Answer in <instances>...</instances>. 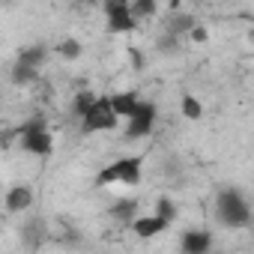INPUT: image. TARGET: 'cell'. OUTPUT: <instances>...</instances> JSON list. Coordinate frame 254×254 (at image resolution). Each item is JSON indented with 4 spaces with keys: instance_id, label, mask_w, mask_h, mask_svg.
<instances>
[{
    "instance_id": "e0dca14e",
    "label": "cell",
    "mask_w": 254,
    "mask_h": 254,
    "mask_svg": "<svg viewBox=\"0 0 254 254\" xmlns=\"http://www.w3.org/2000/svg\"><path fill=\"white\" fill-rule=\"evenodd\" d=\"M180 111H183L186 120H200V117H203V102H200L197 96H191V93H183V99H180Z\"/></svg>"
},
{
    "instance_id": "6da1fadb",
    "label": "cell",
    "mask_w": 254,
    "mask_h": 254,
    "mask_svg": "<svg viewBox=\"0 0 254 254\" xmlns=\"http://www.w3.org/2000/svg\"><path fill=\"white\" fill-rule=\"evenodd\" d=\"M141 177H144V156H123V159H114L111 165H105L96 174L93 186L108 189L114 183H123V186L135 189V186H141Z\"/></svg>"
},
{
    "instance_id": "30bf717a",
    "label": "cell",
    "mask_w": 254,
    "mask_h": 254,
    "mask_svg": "<svg viewBox=\"0 0 254 254\" xmlns=\"http://www.w3.org/2000/svg\"><path fill=\"white\" fill-rule=\"evenodd\" d=\"M129 230H132L138 239H144V242H147V239H156V236H162V233L168 230V224H165L162 218H156L153 212H150V215H141V212H138V215L132 218Z\"/></svg>"
},
{
    "instance_id": "ac0fdd59",
    "label": "cell",
    "mask_w": 254,
    "mask_h": 254,
    "mask_svg": "<svg viewBox=\"0 0 254 254\" xmlns=\"http://www.w3.org/2000/svg\"><path fill=\"white\" fill-rule=\"evenodd\" d=\"M57 54H60L63 60H78V57L84 54V45H81L75 36H66V39L57 42Z\"/></svg>"
},
{
    "instance_id": "7a4b0ae2",
    "label": "cell",
    "mask_w": 254,
    "mask_h": 254,
    "mask_svg": "<svg viewBox=\"0 0 254 254\" xmlns=\"http://www.w3.org/2000/svg\"><path fill=\"white\" fill-rule=\"evenodd\" d=\"M215 218L230 227V230H242L251 224V203L239 189H224L215 197Z\"/></svg>"
},
{
    "instance_id": "8992f818",
    "label": "cell",
    "mask_w": 254,
    "mask_h": 254,
    "mask_svg": "<svg viewBox=\"0 0 254 254\" xmlns=\"http://www.w3.org/2000/svg\"><path fill=\"white\" fill-rule=\"evenodd\" d=\"M105 9V24H108V33L114 36H123V33H132L138 24L129 12V0H108L102 6Z\"/></svg>"
},
{
    "instance_id": "603a6c76",
    "label": "cell",
    "mask_w": 254,
    "mask_h": 254,
    "mask_svg": "<svg viewBox=\"0 0 254 254\" xmlns=\"http://www.w3.org/2000/svg\"><path fill=\"white\" fill-rule=\"evenodd\" d=\"M129 63L135 66V72H141V69H144V54H141V48L129 45Z\"/></svg>"
},
{
    "instance_id": "9a60e30c",
    "label": "cell",
    "mask_w": 254,
    "mask_h": 254,
    "mask_svg": "<svg viewBox=\"0 0 254 254\" xmlns=\"http://www.w3.org/2000/svg\"><path fill=\"white\" fill-rule=\"evenodd\" d=\"M129 12H132L135 24H141V21H150L159 15V3L156 0H135V3H129Z\"/></svg>"
},
{
    "instance_id": "7c38bea8",
    "label": "cell",
    "mask_w": 254,
    "mask_h": 254,
    "mask_svg": "<svg viewBox=\"0 0 254 254\" xmlns=\"http://www.w3.org/2000/svg\"><path fill=\"white\" fill-rule=\"evenodd\" d=\"M194 24H197V18H194L191 12H186V9H177V12H174L168 21H165V27H162V30H165V33H171V36H180V39H186V33H189Z\"/></svg>"
},
{
    "instance_id": "52a82bcc",
    "label": "cell",
    "mask_w": 254,
    "mask_h": 254,
    "mask_svg": "<svg viewBox=\"0 0 254 254\" xmlns=\"http://www.w3.org/2000/svg\"><path fill=\"white\" fill-rule=\"evenodd\" d=\"M183 254H212V233L206 227H191L180 236Z\"/></svg>"
},
{
    "instance_id": "44dd1931",
    "label": "cell",
    "mask_w": 254,
    "mask_h": 254,
    "mask_svg": "<svg viewBox=\"0 0 254 254\" xmlns=\"http://www.w3.org/2000/svg\"><path fill=\"white\" fill-rule=\"evenodd\" d=\"M186 39H189L191 45H206V42H209V27L197 21V24H194V27L186 33Z\"/></svg>"
},
{
    "instance_id": "5bb4252c",
    "label": "cell",
    "mask_w": 254,
    "mask_h": 254,
    "mask_svg": "<svg viewBox=\"0 0 254 254\" xmlns=\"http://www.w3.org/2000/svg\"><path fill=\"white\" fill-rule=\"evenodd\" d=\"M153 215L156 218H162L168 227L177 221V215H180V206H177V200L174 197H168V194H159L156 197V206H153Z\"/></svg>"
},
{
    "instance_id": "ffe728a7",
    "label": "cell",
    "mask_w": 254,
    "mask_h": 254,
    "mask_svg": "<svg viewBox=\"0 0 254 254\" xmlns=\"http://www.w3.org/2000/svg\"><path fill=\"white\" fill-rule=\"evenodd\" d=\"M180 48H183V39H180V36H171V33H165V30L159 33V39H156V51H159V54H177Z\"/></svg>"
},
{
    "instance_id": "7402d4cb",
    "label": "cell",
    "mask_w": 254,
    "mask_h": 254,
    "mask_svg": "<svg viewBox=\"0 0 254 254\" xmlns=\"http://www.w3.org/2000/svg\"><path fill=\"white\" fill-rule=\"evenodd\" d=\"M24 242H27V245H39V242H42V221H39V218H33V221L24 227Z\"/></svg>"
},
{
    "instance_id": "ba28073f",
    "label": "cell",
    "mask_w": 254,
    "mask_h": 254,
    "mask_svg": "<svg viewBox=\"0 0 254 254\" xmlns=\"http://www.w3.org/2000/svg\"><path fill=\"white\" fill-rule=\"evenodd\" d=\"M138 102H141V93H138V90H117V93L108 96V105H111V111L117 114V120H129V117L135 114Z\"/></svg>"
},
{
    "instance_id": "d6986e66",
    "label": "cell",
    "mask_w": 254,
    "mask_h": 254,
    "mask_svg": "<svg viewBox=\"0 0 254 254\" xmlns=\"http://www.w3.org/2000/svg\"><path fill=\"white\" fill-rule=\"evenodd\" d=\"M9 78H12V84H15V87H30V84H36V81H39V72H33V69H27V66L15 63Z\"/></svg>"
},
{
    "instance_id": "9c48e42d",
    "label": "cell",
    "mask_w": 254,
    "mask_h": 254,
    "mask_svg": "<svg viewBox=\"0 0 254 254\" xmlns=\"http://www.w3.org/2000/svg\"><path fill=\"white\" fill-rule=\"evenodd\" d=\"M3 206H6V212H12V215L27 212V209L33 206V189L24 186V183L9 186V191H6V197H3Z\"/></svg>"
},
{
    "instance_id": "2e32d148",
    "label": "cell",
    "mask_w": 254,
    "mask_h": 254,
    "mask_svg": "<svg viewBox=\"0 0 254 254\" xmlns=\"http://www.w3.org/2000/svg\"><path fill=\"white\" fill-rule=\"evenodd\" d=\"M96 96H99V93H93L90 87L78 90V93L72 96V117H75V120H81V117H84V114L90 111V105L96 102Z\"/></svg>"
},
{
    "instance_id": "5b68a950",
    "label": "cell",
    "mask_w": 254,
    "mask_h": 254,
    "mask_svg": "<svg viewBox=\"0 0 254 254\" xmlns=\"http://www.w3.org/2000/svg\"><path fill=\"white\" fill-rule=\"evenodd\" d=\"M156 120H159V108H156V102H150V99H141L138 102V108H135V114L126 120V141H141V138H150L153 135V129H156Z\"/></svg>"
},
{
    "instance_id": "8fae6325",
    "label": "cell",
    "mask_w": 254,
    "mask_h": 254,
    "mask_svg": "<svg viewBox=\"0 0 254 254\" xmlns=\"http://www.w3.org/2000/svg\"><path fill=\"white\" fill-rule=\"evenodd\" d=\"M141 212V203H138V197H117L114 203H111V209H108V215L117 221V224H132V218Z\"/></svg>"
},
{
    "instance_id": "4fadbf2b",
    "label": "cell",
    "mask_w": 254,
    "mask_h": 254,
    "mask_svg": "<svg viewBox=\"0 0 254 254\" xmlns=\"http://www.w3.org/2000/svg\"><path fill=\"white\" fill-rule=\"evenodd\" d=\"M45 60H48V48H45V45H27V48H21L18 57H15V63L27 66V69H33V72H39V69L45 66Z\"/></svg>"
},
{
    "instance_id": "3957f363",
    "label": "cell",
    "mask_w": 254,
    "mask_h": 254,
    "mask_svg": "<svg viewBox=\"0 0 254 254\" xmlns=\"http://www.w3.org/2000/svg\"><path fill=\"white\" fill-rule=\"evenodd\" d=\"M15 129H18V147L27 156L45 159V156L54 153V135H51V129H48V123H45L42 114L39 117H30L27 123L15 126Z\"/></svg>"
},
{
    "instance_id": "277c9868",
    "label": "cell",
    "mask_w": 254,
    "mask_h": 254,
    "mask_svg": "<svg viewBox=\"0 0 254 254\" xmlns=\"http://www.w3.org/2000/svg\"><path fill=\"white\" fill-rule=\"evenodd\" d=\"M120 126L117 114L108 105V96H96V102L90 105V111L81 117V132L84 135H99V132H114Z\"/></svg>"
}]
</instances>
